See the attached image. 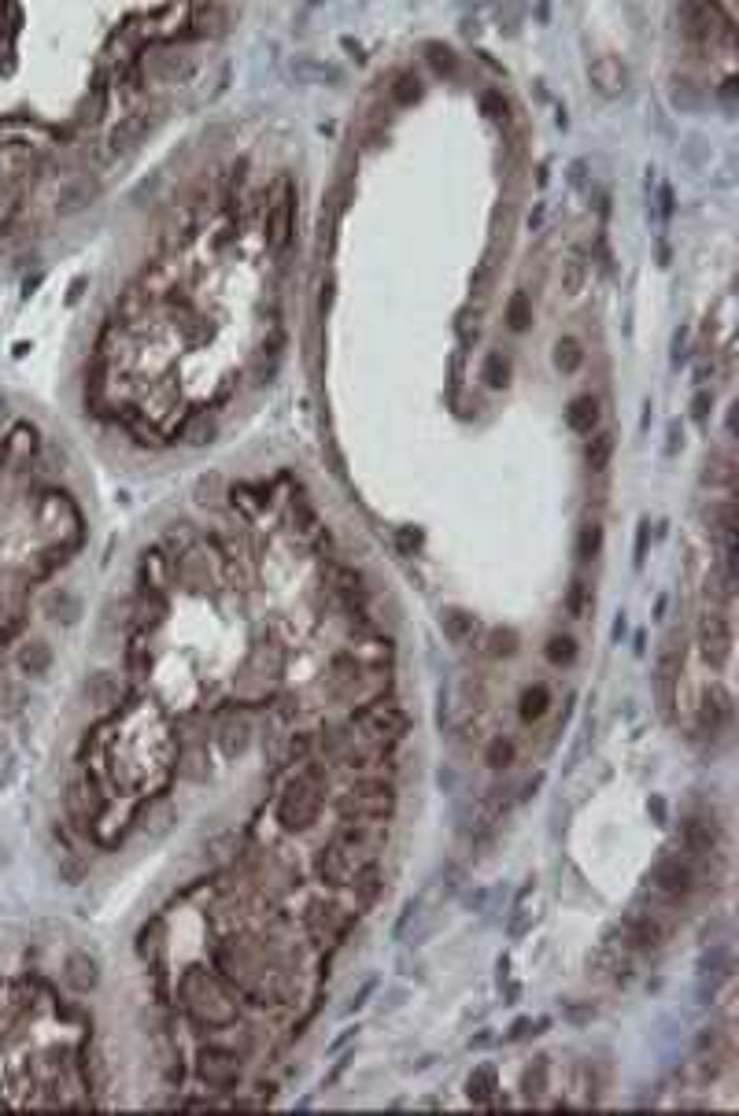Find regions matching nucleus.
I'll return each mask as SVG.
<instances>
[{"label":"nucleus","instance_id":"obj_1","mask_svg":"<svg viewBox=\"0 0 739 1116\" xmlns=\"http://www.w3.org/2000/svg\"><path fill=\"white\" fill-rule=\"evenodd\" d=\"M89 518L37 418L0 392V743L56 666L49 629H71L82 595L67 584Z\"/></svg>","mask_w":739,"mask_h":1116},{"label":"nucleus","instance_id":"obj_2","mask_svg":"<svg viewBox=\"0 0 739 1116\" xmlns=\"http://www.w3.org/2000/svg\"><path fill=\"white\" fill-rule=\"evenodd\" d=\"M49 935L0 939V1105H104L111 1061L89 998Z\"/></svg>","mask_w":739,"mask_h":1116},{"label":"nucleus","instance_id":"obj_3","mask_svg":"<svg viewBox=\"0 0 739 1116\" xmlns=\"http://www.w3.org/2000/svg\"><path fill=\"white\" fill-rule=\"evenodd\" d=\"M329 795V765L322 758H307V762L289 765V777L281 784V791L274 795V825L285 836H307L315 832L326 810Z\"/></svg>","mask_w":739,"mask_h":1116},{"label":"nucleus","instance_id":"obj_4","mask_svg":"<svg viewBox=\"0 0 739 1116\" xmlns=\"http://www.w3.org/2000/svg\"><path fill=\"white\" fill-rule=\"evenodd\" d=\"M647 884H651L658 910L677 913L706 887V873L691 862L688 854H662L655 869H651V876H647Z\"/></svg>","mask_w":739,"mask_h":1116},{"label":"nucleus","instance_id":"obj_5","mask_svg":"<svg viewBox=\"0 0 739 1116\" xmlns=\"http://www.w3.org/2000/svg\"><path fill=\"white\" fill-rule=\"evenodd\" d=\"M348 725H352L355 740H359V743H370V747H388V751H396V747L407 740V732H411V714H407L403 706L388 703V699H377V703L352 706V714H348Z\"/></svg>","mask_w":739,"mask_h":1116},{"label":"nucleus","instance_id":"obj_6","mask_svg":"<svg viewBox=\"0 0 739 1116\" xmlns=\"http://www.w3.org/2000/svg\"><path fill=\"white\" fill-rule=\"evenodd\" d=\"M340 817H359V821H392L400 806V791L392 777H352V784L333 799Z\"/></svg>","mask_w":739,"mask_h":1116},{"label":"nucleus","instance_id":"obj_7","mask_svg":"<svg viewBox=\"0 0 739 1116\" xmlns=\"http://www.w3.org/2000/svg\"><path fill=\"white\" fill-rule=\"evenodd\" d=\"M359 921H363V913L352 910V906H344L337 895L315 898V902L303 910V924H307V935H311V943H315L318 954H329V950L344 947L348 935L359 928Z\"/></svg>","mask_w":739,"mask_h":1116},{"label":"nucleus","instance_id":"obj_8","mask_svg":"<svg viewBox=\"0 0 739 1116\" xmlns=\"http://www.w3.org/2000/svg\"><path fill=\"white\" fill-rule=\"evenodd\" d=\"M292 233H296V185L289 174H281L263 193V241L270 252H285Z\"/></svg>","mask_w":739,"mask_h":1116},{"label":"nucleus","instance_id":"obj_9","mask_svg":"<svg viewBox=\"0 0 739 1116\" xmlns=\"http://www.w3.org/2000/svg\"><path fill=\"white\" fill-rule=\"evenodd\" d=\"M621 939H625V950H632V954L662 950L673 939V924L666 921L662 910H632L621 921Z\"/></svg>","mask_w":739,"mask_h":1116},{"label":"nucleus","instance_id":"obj_10","mask_svg":"<svg viewBox=\"0 0 739 1116\" xmlns=\"http://www.w3.org/2000/svg\"><path fill=\"white\" fill-rule=\"evenodd\" d=\"M333 843H340L344 850H352L366 862H377V854L388 839V821H359V817H340L333 828Z\"/></svg>","mask_w":739,"mask_h":1116},{"label":"nucleus","instance_id":"obj_11","mask_svg":"<svg viewBox=\"0 0 739 1116\" xmlns=\"http://www.w3.org/2000/svg\"><path fill=\"white\" fill-rule=\"evenodd\" d=\"M732 714H736V699H732V692L721 688V684H714V688L699 695V703H695V732L717 740L721 732H728Z\"/></svg>","mask_w":739,"mask_h":1116},{"label":"nucleus","instance_id":"obj_12","mask_svg":"<svg viewBox=\"0 0 739 1116\" xmlns=\"http://www.w3.org/2000/svg\"><path fill=\"white\" fill-rule=\"evenodd\" d=\"M732 643H736V632H732V618L728 610H706L699 618V651L710 666H725L732 658Z\"/></svg>","mask_w":739,"mask_h":1116},{"label":"nucleus","instance_id":"obj_13","mask_svg":"<svg viewBox=\"0 0 739 1116\" xmlns=\"http://www.w3.org/2000/svg\"><path fill=\"white\" fill-rule=\"evenodd\" d=\"M363 865H370V862L359 858V854H352V850H344L340 843H333V839H326V847L315 854V873H318V880L329 887H348V880H352Z\"/></svg>","mask_w":739,"mask_h":1116},{"label":"nucleus","instance_id":"obj_14","mask_svg":"<svg viewBox=\"0 0 739 1116\" xmlns=\"http://www.w3.org/2000/svg\"><path fill=\"white\" fill-rule=\"evenodd\" d=\"M289 514H292V533H296V540H303L311 551L329 547V529H326V522H322V514H318V507L303 496V492L296 496V488H292V496H289Z\"/></svg>","mask_w":739,"mask_h":1116},{"label":"nucleus","instance_id":"obj_15","mask_svg":"<svg viewBox=\"0 0 739 1116\" xmlns=\"http://www.w3.org/2000/svg\"><path fill=\"white\" fill-rule=\"evenodd\" d=\"M588 82H592V89L599 97L614 100V97H621L625 85H629V67H625L614 52L592 56V63H588Z\"/></svg>","mask_w":739,"mask_h":1116},{"label":"nucleus","instance_id":"obj_16","mask_svg":"<svg viewBox=\"0 0 739 1116\" xmlns=\"http://www.w3.org/2000/svg\"><path fill=\"white\" fill-rule=\"evenodd\" d=\"M226 499H230V507L241 514L244 522H259L263 514L270 510V485H263V481H237V485L226 488Z\"/></svg>","mask_w":739,"mask_h":1116},{"label":"nucleus","instance_id":"obj_17","mask_svg":"<svg viewBox=\"0 0 739 1116\" xmlns=\"http://www.w3.org/2000/svg\"><path fill=\"white\" fill-rule=\"evenodd\" d=\"M499 1072L496 1065H477L466 1076V1094H470L473 1105H485V1109H499Z\"/></svg>","mask_w":739,"mask_h":1116},{"label":"nucleus","instance_id":"obj_18","mask_svg":"<svg viewBox=\"0 0 739 1116\" xmlns=\"http://www.w3.org/2000/svg\"><path fill=\"white\" fill-rule=\"evenodd\" d=\"M599 400L595 396H573L570 403H566V425H570V433H577V437H592L595 429H599Z\"/></svg>","mask_w":739,"mask_h":1116},{"label":"nucleus","instance_id":"obj_19","mask_svg":"<svg viewBox=\"0 0 739 1116\" xmlns=\"http://www.w3.org/2000/svg\"><path fill=\"white\" fill-rule=\"evenodd\" d=\"M547 710H551V692H547V684H529L518 699L521 725H540L547 717Z\"/></svg>","mask_w":739,"mask_h":1116},{"label":"nucleus","instance_id":"obj_20","mask_svg":"<svg viewBox=\"0 0 739 1116\" xmlns=\"http://www.w3.org/2000/svg\"><path fill=\"white\" fill-rule=\"evenodd\" d=\"M588 278H592V263L584 259L581 248H573V252L562 259V292H566V296H581Z\"/></svg>","mask_w":739,"mask_h":1116},{"label":"nucleus","instance_id":"obj_21","mask_svg":"<svg viewBox=\"0 0 739 1116\" xmlns=\"http://www.w3.org/2000/svg\"><path fill=\"white\" fill-rule=\"evenodd\" d=\"M521 1094L529 1098V1102H536L540 1094L551 1087V1057H533L529 1065L521 1068V1080H518Z\"/></svg>","mask_w":739,"mask_h":1116},{"label":"nucleus","instance_id":"obj_22","mask_svg":"<svg viewBox=\"0 0 739 1116\" xmlns=\"http://www.w3.org/2000/svg\"><path fill=\"white\" fill-rule=\"evenodd\" d=\"M614 459V433H592V440L584 444V462L592 474H606Z\"/></svg>","mask_w":739,"mask_h":1116},{"label":"nucleus","instance_id":"obj_23","mask_svg":"<svg viewBox=\"0 0 739 1116\" xmlns=\"http://www.w3.org/2000/svg\"><path fill=\"white\" fill-rule=\"evenodd\" d=\"M440 625H444V636H448L451 643H466V640H473V632H477V618L466 614L462 607L444 610V614H440Z\"/></svg>","mask_w":739,"mask_h":1116},{"label":"nucleus","instance_id":"obj_24","mask_svg":"<svg viewBox=\"0 0 739 1116\" xmlns=\"http://www.w3.org/2000/svg\"><path fill=\"white\" fill-rule=\"evenodd\" d=\"M573 551H577V562H595V558L603 555V525L599 522H584L581 529H577V544H573Z\"/></svg>","mask_w":739,"mask_h":1116},{"label":"nucleus","instance_id":"obj_25","mask_svg":"<svg viewBox=\"0 0 739 1116\" xmlns=\"http://www.w3.org/2000/svg\"><path fill=\"white\" fill-rule=\"evenodd\" d=\"M551 359H555V370L558 374H577V370H581L584 366V344L577 337H562L555 344V355H551Z\"/></svg>","mask_w":739,"mask_h":1116},{"label":"nucleus","instance_id":"obj_26","mask_svg":"<svg viewBox=\"0 0 739 1116\" xmlns=\"http://www.w3.org/2000/svg\"><path fill=\"white\" fill-rule=\"evenodd\" d=\"M544 658L558 669H570L573 662H577V640H573L570 632H555V636L544 643Z\"/></svg>","mask_w":739,"mask_h":1116},{"label":"nucleus","instance_id":"obj_27","mask_svg":"<svg viewBox=\"0 0 739 1116\" xmlns=\"http://www.w3.org/2000/svg\"><path fill=\"white\" fill-rule=\"evenodd\" d=\"M529 326H533V296L525 289H518L507 300V329L510 333H525Z\"/></svg>","mask_w":739,"mask_h":1116},{"label":"nucleus","instance_id":"obj_28","mask_svg":"<svg viewBox=\"0 0 739 1116\" xmlns=\"http://www.w3.org/2000/svg\"><path fill=\"white\" fill-rule=\"evenodd\" d=\"M510 374H514V366H510V359L503 352H492L485 359V366H481V381H485L492 392H503L510 385Z\"/></svg>","mask_w":739,"mask_h":1116},{"label":"nucleus","instance_id":"obj_29","mask_svg":"<svg viewBox=\"0 0 739 1116\" xmlns=\"http://www.w3.org/2000/svg\"><path fill=\"white\" fill-rule=\"evenodd\" d=\"M518 632L514 629H488L485 632V655L488 658H514L518 655Z\"/></svg>","mask_w":739,"mask_h":1116},{"label":"nucleus","instance_id":"obj_30","mask_svg":"<svg viewBox=\"0 0 739 1116\" xmlns=\"http://www.w3.org/2000/svg\"><path fill=\"white\" fill-rule=\"evenodd\" d=\"M514 758H518V743L510 740V736H492V740H488V747H485L488 769H510Z\"/></svg>","mask_w":739,"mask_h":1116},{"label":"nucleus","instance_id":"obj_31","mask_svg":"<svg viewBox=\"0 0 739 1116\" xmlns=\"http://www.w3.org/2000/svg\"><path fill=\"white\" fill-rule=\"evenodd\" d=\"M588 610H592V588H588L584 577H573L570 592H566V614H570L573 621H581V618H588Z\"/></svg>","mask_w":739,"mask_h":1116},{"label":"nucleus","instance_id":"obj_32","mask_svg":"<svg viewBox=\"0 0 739 1116\" xmlns=\"http://www.w3.org/2000/svg\"><path fill=\"white\" fill-rule=\"evenodd\" d=\"M388 93H392V100H396L400 108H407V104H414V100L422 97V82H418V74L414 71H403V74H396V82H392Z\"/></svg>","mask_w":739,"mask_h":1116},{"label":"nucleus","instance_id":"obj_33","mask_svg":"<svg viewBox=\"0 0 739 1116\" xmlns=\"http://www.w3.org/2000/svg\"><path fill=\"white\" fill-rule=\"evenodd\" d=\"M189 422L200 425V429H193V433H189V444H211V437L219 433V425H215V418H207V414H193Z\"/></svg>","mask_w":739,"mask_h":1116},{"label":"nucleus","instance_id":"obj_34","mask_svg":"<svg viewBox=\"0 0 739 1116\" xmlns=\"http://www.w3.org/2000/svg\"><path fill=\"white\" fill-rule=\"evenodd\" d=\"M425 52H429V63H433L440 74H451V71H455V63H459V60H455V52H451L448 45H429Z\"/></svg>","mask_w":739,"mask_h":1116},{"label":"nucleus","instance_id":"obj_35","mask_svg":"<svg viewBox=\"0 0 739 1116\" xmlns=\"http://www.w3.org/2000/svg\"><path fill=\"white\" fill-rule=\"evenodd\" d=\"M710 407H714V392H695V400H691V418L699 425H706V418H710Z\"/></svg>","mask_w":739,"mask_h":1116},{"label":"nucleus","instance_id":"obj_36","mask_svg":"<svg viewBox=\"0 0 739 1116\" xmlns=\"http://www.w3.org/2000/svg\"><path fill=\"white\" fill-rule=\"evenodd\" d=\"M333 300H337V285L333 281H322L318 285V315H329V307H333Z\"/></svg>","mask_w":739,"mask_h":1116},{"label":"nucleus","instance_id":"obj_37","mask_svg":"<svg viewBox=\"0 0 739 1116\" xmlns=\"http://www.w3.org/2000/svg\"><path fill=\"white\" fill-rule=\"evenodd\" d=\"M377 991V980H366L363 987H359V995H352V1002H348V1013H355V1009H363L366 1006V998L374 995Z\"/></svg>","mask_w":739,"mask_h":1116},{"label":"nucleus","instance_id":"obj_38","mask_svg":"<svg viewBox=\"0 0 739 1116\" xmlns=\"http://www.w3.org/2000/svg\"><path fill=\"white\" fill-rule=\"evenodd\" d=\"M396 540H400V547L407 551V555L422 547V533H414V529H400V533H396Z\"/></svg>","mask_w":739,"mask_h":1116},{"label":"nucleus","instance_id":"obj_39","mask_svg":"<svg viewBox=\"0 0 739 1116\" xmlns=\"http://www.w3.org/2000/svg\"><path fill=\"white\" fill-rule=\"evenodd\" d=\"M647 810H651V817H655L658 825H666V802L658 799V795H651V799H647Z\"/></svg>","mask_w":739,"mask_h":1116},{"label":"nucleus","instance_id":"obj_40","mask_svg":"<svg viewBox=\"0 0 739 1116\" xmlns=\"http://www.w3.org/2000/svg\"><path fill=\"white\" fill-rule=\"evenodd\" d=\"M643 551H647V522L640 525V536H636V562H643Z\"/></svg>","mask_w":739,"mask_h":1116}]
</instances>
